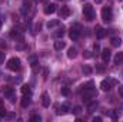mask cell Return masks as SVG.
I'll return each instance as SVG.
<instances>
[{
	"label": "cell",
	"instance_id": "cell-25",
	"mask_svg": "<svg viewBox=\"0 0 123 122\" xmlns=\"http://www.w3.org/2000/svg\"><path fill=\"white\" fill-rule=\"evenodd\" d=\"M93 86H94V83H93V81H89V82H87L86 85H83L82 88H83V89L86 91V89H90V88H93Z\"/></svg>",
	"mask_w": 123,
	"mask_h": 122
},
{
	"label": "cell",
	"instance_id": "cell-20",
	"mask_svg": "<svg viewBox=\"0 0 123 122\" xmlns=\"http://www.w3.org/2000/svg\"><path fill=\"white\" fill-rule=\"evenodd\" d=\"M22 93H23V95H29V96H30V95H31L30 86H29V85H23V86H22Z\"/></svg>",
	"mask_w": 123,
	"mask_h": 122
},
{
	"label": "cell",
	"instance_id": "cell-4",
	"mask_svg": "<svg viewBox=\"0 0 123 122\" xmlns=\"http://www.w3.org/2000/svg\"><path fill=\"white\" fill-rule=\"evenodd\" d=\"M7 68H9L10 70H13V72L19 70V69H20V59H19V58H12V59H9Z\"/></svg>",
	"mask_w": 123,
	"mask_h": 122
},
{
	"label": "cell",
	"instance_id": "cell-37",
	"mask_svg": "<svg viewBox=\"0 0 123 122\" xmlns=\"http://www.w3.org/2000/svg\"><path fill=\"white\" fill-rule=\"evenodd\" d=\"M119 95L123 98V85H119Z\"/></svg>",
	"mask_w": 123,
	"mask_h": 122
},
{
	"label": "cell",
	"instance_id": "cell-19",
	"mask_svg": "<svg viewBox=\"0 0 123 122\" xmlns=\"http://www.w3.org/2000/svg\"><path fill=\"white\" fill-rule=\"evenodd\" d=\"M64 46H66V43H64L63 40H57V42H55V49H56V50H62Z\"/></svg>",
	"mask_w": 123,
	"mask_h": 122
},
{
	"label": "cell",
	"instance_id": "cell-9",
	"mask_svg": "<svg viewBox=\"0 0 123 122\" xmlns=\"http://www.w3.org/2000/svg\"><path fill=\"white\" fill-rule=\"evenodd\" d=\"M10 36H12L13 39H16V40L23 42V34L20 33V30H17V29H13V30L10 32Z\"/></svg>",
	"mask_w": 123,
	"mask_h": 122
},
{
	"label": "cell",
	"instance_id": "cell-15",
	"mask_svg": "<svg viewBox=\"0 0 123 122\" xmlns=\"http://www.w3.org/2000/svg\"><path fill=\"white\" fill-rule=\"evenodd\" d=\"M77 56V49L76 47H70L69 50H67V58L69 59H74Z\"/></svg>",
	"mask_w": 123,
	"mask_h": 122
},
{
	"label": "cell",
	"instance_id": "cell-8",
	"mask_svg": "<svg viewBox=\"0 0 123 122\" xmlns=\"http://www.w3.org/2000/svg\"><path fill=\"white\" fill-rule=\"evenodd\" d=\"M59 14H60L62 19H66V17H69V16H70V9H69L67 6H63L60 10H59Z\"/></svg>",
	"mask_w": 123,
	"mask_h": 122
},
{
	"label": "cell",
	"instance_id": "cell-29",
	"mask_svg": "<svg viewBox=\"0 0 123 122\" xmlns=\"http://www.w3.org/2000/svg\"><path fill=\"white\" fill-rule=\"evenodd\" d=\"M69 93H70V89H69L67 86H63V88H62V95H63V96H67Z\"/></svg>",
	"mask_w": 123,
	"mask_h": 122
},
{
	"label": "cell",
	"instance_id": "cell-7",
	"mask_svg": "<svg viewBox=\"0 0 123 122\" xmlns=\"http://www.w3.org/2000/svg\"><path fill=\"white\" fill-rule=\"evenodd\" d=\"M42 105L44 106V108H49L50 106V96H49V93H43L42 95Z\"/></svg>",
	"mask_w": 123,
	"mask_h": 122
},
{
	"label": "cell",
	"instance_id": "cell-33",
	"mask_svg": "<svg viewBox=\"0 0 123 122\" xmlns=\"http://www.w3.org/2000/svg\"><path fill=\"white\" fill-rule=\"evenodd\" d=\"M4 58H6V53L1 50V52H0V65H3V63H4Z\"/></svg>",
	"mask_w": 123,
	"mask_h": 122
},
{
	"label": "cell",
	"instance_id": "cell-27",
	"mask_svg": "<svg viewBox=\"0 0 123 122\" xmlns=\"http://www.w3.org/2000/svg\"><path fill=\"white\" fill-rule=\"evenodd\" d=\"M63 34H64V27L59 29V30L55 33V36H56V37H63Z\"/></svg>",
	"mask_w": 123,
	"mask_h": 122
},
{
	"label": "cell",
	"instance_id": "cell-32",
	"mask_svg": "<svg viewBox=\"0 0 123 122\" xmlns=\"http://www.w3.org/2000/svg\"><path fill=\"white\" fill-rule=\"evenodd\" d=\"M30 121H33V122H40L42 121V116L40 115H33L30 118Z\"/></svg>",
	"mask_w": 123,
	"mask_h": 122
},
{
	"label": "cell",
	"instance_id": "cell-35",
	"mask_svg": "<svg viewBox=\"0 0 123 122\" xmlns=\"http://www.w3.org/2000/svg\"><path fill=\"white\" fill-rule=\"evenodd\" d=\"M6 118H9V119H14V118H16V114H7Z\"/></svg>",
	"mask_w": 123,
	"mask_h": 122
},
{
	"label": "cell",
	"instance_id": "cell-40",
	"mask_svg": "<svg viewBox=\"0 0 123 122\" xmlns=\"http://www.w3.org/2000/svg\"><path fill=\"white\" fill-rule=\"evenodd\" d=\"M103 0H94V3H102Z\"/></svg>",
	"mask_w": 123,
	"mask_h": 122
},
{
	"label": "cell",
	"instance_id": "cell-1",
	"mask_svg": "<svg viewBox=\"0 0 123 122\" xmlns=\"http://www.w3.org/2000/svg\"><path fill=\"white\" fill-rule=\"evenodd\" d=\"M83 14H85V19L87 22H92L94 19V9L92 7V4H85L83 7Z\"/></svg>",
	"mask_w": 123,
	"mask_h": 122
},
{
	"label": "cell",
	"instance_id": "cell-24",
	"mask_svg": "<svg viewBox=\"0 0 123 122\" xmlns=\"http://www.w3.org/2000/svg\"><path fill=\"white\" fill-rule=\"evenodd\" d=\"M109 116H110L113 121H116V119L119 118V112H116V111H110V112H109Z\"/></svg>",
	"mask_w": 123,
	"mask_h": 122
},
{
	"label": "cell",
	"instance_id": "cell-36",
	"mask_svg": "<svg viewBox=\"0 0 123 122\" xmlns=\"http://www.w3.org/2000/svg\"><path fill=\"white\" fill-rule=\"evenodd\" d=\"M92 121L93 122H102V116H94Z\"/></svg>",
	"mask_w": 123,
	"mask_h": 122
},
{
	"label": "cell",
	"instance_id": "cell-12",
	"mask_svg": "<svg viewBox=\"0 0 123 122\" xmlns=\"http://www.w3.org/2000/svg\"><path fill=\"white\" fill-rule=\"evenodd\" d=\"M69 36H70V39L77 40V39H79V36H80V30H77V29L72 27V29H70V32H69Z\"/></svg>",
	"mask_w": 123,
	"mask_h": 122
},
{
	"label": "cell",
	"instance_id": "cell-28",
	"mask_svg": "<svg viewBox=\"0 0 123 122\" xmlns=\"http://www.w3.org/2000/svg\"><path fill=\"white\" fill-rule=\"evenodd\" d=\"M25 49H26V45H25L23 42H22V43H17V45H16V50H25Z\"/></svg>",
	"mask_w": 123,
	"mask_h": 122
},
{
	"label": "cell",
	"instance_id": "cell-11",
	"mask_svg": "<svg viewBox=\"0 0 123 122\" xmlns=\"http://www.w3.org/2000/svg\"><path fill=\"white\" fill-rule=\"evenodd\" d=\"M102 58H103V61L107 63V62L110 61V58H112V52H110L107 47H106V49H103V50H102Z\"/></svg>",
	"mask_w": 123,
	"mask_h": 122
},
{
	"label": "cell",
	"instance_id": "cell-10",
	"mask_svg": "<svg viewBox=\"0 0 123 122\" xmlns=\"http://www.w3.org/2000/svg\"><path fill=\"white\" fill-rule=\"evenodd\" d=\"M56 7H57V6H56L55 3H50V4H47V6L44 7V13H46V14H53V13L56 12Z\"/></svg>",
	"mask_w": 123,
	"mask_h": 122
},
{
	"label": "cell",
	"instance_id": "cell-38",
	"mask_svg": "<svg viewBox=\"0 0 123 122\" xmlns=\"http://www.w3.org/2000/svg\"><path fill=\"white\" fill-rule=\"evenodd\" d=\"M43 75H44V79H47V75H49V70H47V69H44V70H43Z\"/></svg>",
	"mask_w": 123,
	"mask_h": 122
},
{
	"label": "cell",
	"instance_id": "cell-2",
	"mask_svg": "<svg viewBox=\"0 0 123 122\" xmlns=\"http://www.w3.org/2000/svg\"><path fill=\"white\" fill-rule=\"evenodd\" d=\"M94 96H97V91L94 89V88H90V89H86L85 91V93H83V102L87 105L90 101H92V98H94Z\"/></svg>",
	"mask_w": 123,
	"mask_h": 122
},
{
	"label": "cell",
	"instance_id": "cell-13",
	"mask_svg": "<svg viewBox=\"0 0 123 122\" xmlns=\"http://www.w3.org/2000/svg\"><path fill=\"white\" fill-rule=\"evenodd\" d=\"M20 105H22L23 108H27V106L30 105V96H29V95H25V96L22 98V101H20Z\"/></svg>",
	"mask_w": 123,
	"mask_h": 122
},
{
	"label": "cell",
	"instance_id": "cell-5",
	"mask_svg": "<svg viewBox=\"0 0 123 122\" xmlns=\"http://www.w3.org/2000/svg\"><path fill=\"white\" fill-rule=\"evenodd\" d=\"M3 93H4V96H6V98H9V99H10V102H14L16 95H14V89H13V88L6 86V88L3 89Z\"/></svg>",
	"mask_w": 123,
	"mask_h": 122
},
{
	"label": "cell",
	"instance_id": "cell-21",
	"mask_svg": "<svg viewBox=\"0 0 123 122\" xmlns=\"http://www.w3.org/2000/svg\"><path fill=\"white\" fill-rule=\"evenodd\" d=\"M120 45H122V39H120V37H112V46L117 47V46H120Z\"/></svg>",
	"mask_w": 123,
	"mask_h": 122
},
{
	"label": "cell",
	"instance_id": "cell-18",
	"mask_svg": "<svg viewBox=\"0 0 123 122\" xmlns=\"http://www.w3.org/2000/svg\"><path fill=\"white\" fill-rule=\"evenodd\" d=\"M96 108H97V102H96V101H90V102L87 103V111H89V112H93Z\"/></svg>",
	"mask_w": 123,
	"mask_h": 122
},
{
	"label": "cell",
	"instance_id": "cell-31",
	"mask_svg": "<svg viewBox=\"0 0 123 122\" xmlns=\"http://www.w3.org/2000/svg\"><path fill=\"white\" fill-rule=\"evenodd\" d=\"M72 112H73V114H74V115H79V114H80V112H82V106H74V108H73V111H72Z\"/></svg>",
	"mask_w": 123,
	"mask_h": 122
},
{
	"label": "cell",
	"instance_id": "cell-42",
	"mask_svg": "<svg viewBox=\"0 0 123 122\" xmlns=\"http://www.w3.org/2000/svg\"><path fill=\"white\" fill-rule=\"evenodd\" d=\"M39 1H44V0H39Z\"/></svg>",
	"mask_w": 123,
	"mask_h": 122
},
{
	"label": "cell",
	"instance_id": "cell-23",
	"mask_svg": "<svg viewBox=\"0 0 123 122\" xmlns=\"http://www.w3.org/2000/svg\"><path fill=\"white\" fill-rule=\"evenodd\" d=\"M82 70H83V73H85V75H90V73L93 72V69L90 68V66H89V65H83Z\"/></svg>",
	"mask_w": 123,
	"mask_h": 122
},
{
	"label": "cell",
	"instance_id": "cell-22",
	"mask_svg": "<svg viewBox=\"0 0 123 122\" xmlns=\"http://www.w3.org/2000/svg\"><path fill=\"white\" fill-rule=\"evenodd\" d=\"M47 29H53V27H56V26H59V20H50V22H47Z\"/></svg>",
	"mask_w": 123,
	"mask_h": 122
},
{
	"label": "cell",
	"instance_id": "cell-34",
	"mask_svg": "<svg viewBox=\"0 0 123 122\" xmlns=\"http://www.w3.org/2000/svg\"><path fill=\"white\" fill-rule=\"evenodd\" d=\"M96 70L97 72H103L105 70V65H96Z\"/></svg>",
	"mask_w": 123,
	"mask_h": 122
},
{
	"label": "cell",
	"instance_id": "cell-30",
	"mask_svg": "<svg viewBox=\"0 0 123 122\" xmlns=\"http://www.w3.org/2000/svg\"><path fill=\"white\" fill-rule=\"evenodd\" d=\"M6 49H7V43L3 39H0V50H6Z\"/></svg>",
	"mask_w": 123,
	"mask_h": 122
},
{
	"label": "cell",
	"instance_id": "cell-39",
	"mask_svg": "<svg viewBox=\"0 0 123 122\" xmlns=\"http://www.w3.org/2000/svg\"><path fill=\"white\" fill-rule=\"evenodd\" d=\"M99 50H100V47H99V45H94V52H96V53H97V52H99Z\"/></svg>",
	"mask_w": 123,
	"mask_h": 122
},
{
	"label": "cell",
	"instance_id": "cell-17",
	"mask_svg": "<svg viewBox=\"0 0 123 122\" xmlns=\"http://www.w3.org/2000/svg\"><path fill=\"white\" fill-rule=\"evenodd\" d=\"M105 36H106V30L105 29H102V27H97L96 29V37L97 39H103Z\"/></svg>",
	"mask_w": 123,
	"mask_h": 122
},
{
	"label": "cell",
	"instance_id": "cell-3",
	"mask_svg": "<svg viewBox=\"0 0 123 122\" xmlns=\"http://www.w3.org/2000/svg\"><path fill=\"white\" fill-rule=\"evenodd\" d=\"M102 19H103V22H106V23H109V22L113 19L112 7H103V9H102Z\"/></svg>",
	"mask_w": 123,
	"mask_h": 122
},
{
	"label": "cell",
	"instance_id": "cell-6",
	"mask_svg": "<svg viewBox=\"0 0 123 122\" xmlns=\"http://www.w3.org/2000/svg\"><path fill=\"white\" fill-rule=\"evenodd\" d=\"M100 89L105 92L110 91L112 89V82H110V79L107 81V79H105V81H102V83H100Z\"/></svg>",
	"mask_w": 123,
	"mask_h": 122
},
{
	"label": "cell",
	"instance_id": "cell-16",
	"mask_svg": "<svg viewBox=\"0 0 123 122\" xmlns=\"http://www.w3.org/2000/svg\"><path fill=\"white\" fill-rule=\"evenodd\" d=\"M115 65H122L123 63V52H119V53H116V56H115Z\"/></svg>",
	"mask_w": 123,
	"mask_h": 122
},
{
	"label": "cell",
	"instance_id": "cell-14",
	"mask_svg": "<svg viewBox=\"0 0 123 122\" xmlns=\"http://www.w3.org/2000/svg\"><path fill=\"white\" fill-rule=\"evenodd\" d=\"M69 111H70V103H69V102H64V103H62L59 114H67Z\"/></svg>",
	"mask_w": 123,
	"mask_h": 122
},
{
	"label": "cell",
	"instance_id": "cell-41",
	"mask_svg": "<svg viewBox=\"0 0 123 122\" xmlns=\"http://www.w3.org/2000/svg\"><path fill=\"white\" fill-rule=\"evenodd\" d=\"M0 27H1V19H0Z\"/></svg>",
	"mask_w": 123,
	"mask_h": 122
},
{
	"label": "cell",
	"instance_id": "cell-26",
	"mask_svg": "<svg viewBox=\"0 0 123 122\" xmlns=\"http://www.w3.org/2000/svg\"><path fill=\"white\" fill-rule=\"evenodd\" d=\"M92 56H93V53L90 50H85V52H83V58H85V59H90Z\"/></svg>",
	"mask_w": 123,
	"mask_h": 122
}]
</instances>
